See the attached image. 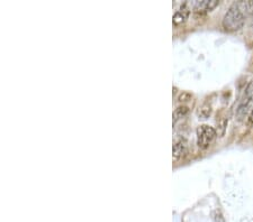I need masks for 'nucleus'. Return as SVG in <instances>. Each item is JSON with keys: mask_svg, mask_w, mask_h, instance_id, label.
I'll use <instances>...</instances> for the list:
<instances>
[{"mask_svg": "<svg viewBox=\"0 0 253 222\" xmlns=\"http://www.w3.org/2000/svg\"><path fill=\"white\" fill-rule=\"evenodd\" d=\"M246 24V14L239 3L232 5L223 17L222 25L223 28L227 32H238Z\"/></svg>", "mask_w": 253, "mask_h": 222, "instance_id": "f257e3e1", "label": "nucleus"}, {"mask_svg": "<svg viewBox=\"0 0 253 222\" xmlns=\"http://www.w3.org/2000/svg\"><path fill=\"white\" fill-rule=\"evenodd\" d=\"M253 108V80L248 83L247 88L244 89L242 95H241L239 106L236 108V116L239 120H242L249 112H251Z\"/></svg>", "mask_w": 253, "mask_h": 222, "instance_id": "f03ea898", "label": "nucleus"}, {"mask_svg": "<svg viewBox=\"0 0 253 222\" xmlns=\"http://www.w3.org/2000/svg\"><path fill=\"white\" fill-rule=\"evenodd\" d=\"M197 135V145L201 149H207L213 144L215 140L217 132H216L213 127L208 126V125H201L196 130Z\"/></svg>", "mask_w": 253, "mask_h": 222, "instance_id": "7ed1b4c3", "label": "nucleus"}, {"mask_svg": "<svg viewBox=\"0 0 253 222\" xmlns=\"http://www.w3.org/2000/svg\"><path fill=\"white\" fill-rule=\"evenodd\" d=\"M218 0H201V1H196L194 5V10L197 14H207L215 9L218 6Z\"/></svg>", "mask_w": 253, "mask_h": 222, "instance_id": "20e7f679", "label": "nucleus"}, {"mask_svg": "<svg viewBox=\"0 0 253 222\" xmlns=\"http://www.w3.org/2000/svg\"><path fill=\"white\" fill-rule=\"evenodd\" d=\"M187 152V141L183 138H179L174 141L172 147V157L173 159L178 160L186 154Z\"/></svg>", "mask_w": 253, "mask_h": 222, "instance_id": "39448f33", "label": "nucleus"}, {"mask_svg": "<svg viewBox=\"0 0 253 222\" xmlns=\"http://www.w3.org/2000/svg\"><path fill=\"white\" fill-rule=\"evenodd\" d=\"M190 15V10L189 8L187 7V5H183L180 9L177 10L173 15L172 20H173V24L174 25H180V24L185 23L187 19H188Z\"/></svg>", "mask_w": 253, "mask_h": 222, "instance_id": "423d86ee", "label": "nucleus"}, {"mask_svg": "<svg viewBox=\"0 0 253 222\" xmlns=\"http://www.w3.org/2000/svg\"><path fill=\"white\" fill-rule=\"evenodd\" d=\"M189 114V108L187 106H179L173 112V123H177L179 119L183 118Z\"/></svg>", "mask_w": 253, "mask_h": 222, "instance_id": "0eeeda50", "label": "nucleus"}, {"mask_svg": "<svg viewBox=\"0 0 253 222\" xmlns=\"http://www.w3.org/2000/svg\"><path fill=\"white\" fill-rule=\"evenodd\" d=\"M227 123H228V120H226V119H223L221 123H218V128H217V130H216V132H217V135L219 137H223L224 135H225Z\"/></svg>", "mask_w": 253, "mask_h": 222, "instance_id": "6e6552de", "label": "nucleus"}, {"mask_svg": "<svg viewBox=\"0 0 253 222\" xmlns=\"http://www.w3.org/2000/svg\"><path fill=\"white\" fill-rule=\"evenodd\" d=\"M199 114H201V116L204 119H206L207 117H210L211 114V108L210 104H204V106L201 108V112H199Z\"/></svg>", "mask_w": 253, "mask_h": 222, "instance_id": "1a4fd4ad", "label": "nucleus"}, {"mask_svg": "<svg viewBox=\"0 0 253 222\" xmlns=\"http://www.w3.org/2000/svg\"><path fill=\"white\" fill-rule=\"evenodd\" d=\"M190 98H191V95L188 94V92H182V94L179 95V98H178V100L180 101V102H185V101H188V100H190Z\"/></svg>", "mask_w": 253, "mask_h": 222, "instance_id": "9d476101", "label": "nucleus"}, {"mask_svg": "<svg viewBox=\"0 0 253 222\" xmlns=\"http://www.w3.org/2000/svg\"><path fill=\"white\" fill-rule=\"evenodd\" d=\"M249 123H250L251 125H253V108L250 114H249Z\"/></svg>", "mask_w": 253, "mask_h": 222, "instance_id": "9b49d317", "label": "nucleus"}]
</instances>
